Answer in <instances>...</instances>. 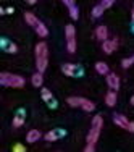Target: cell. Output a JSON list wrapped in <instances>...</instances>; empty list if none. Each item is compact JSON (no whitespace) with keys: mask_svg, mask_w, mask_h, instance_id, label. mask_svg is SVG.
<instances>
[{"mask_svg":"<svg viewBox=\"0 0 134 152\" xmlns=\"http://www.w3.org/2000/svg\"><path fill=\"white\" fill-rule=\"evenodd\" d=\"M47 63H49V47L42 41L36 45V66H37V71L44 73Z\"/></svg>","mask_w":134,"mask_h":152,"instance_id":"1","label":"cell"},{"mask_svg":"<svg viewBox=\"0 0 134 152\" xmlns=\"http://www.w3.org/2000/svg\"><path fill=\"white\" fill-rule=\"evenodd\" d=\"M24 78L20 75H13V73H0V84L5 88H23L24 86Z\"/></svg>","mask_w":134,"mask_h":152,"instance_id":"2","label":"cell"},{"mask_svg":"<svg viewBox=\"0 0 134 152\" xmlns=\"http://www.w3.org/2000/svg\"><path fill=\"white\" fill-rule=\"evenodd\" d=\"M102 126H103V118L100 117V115H95V117L92 118V128H90V131L87 134V142H90V144L97 142V139H99V136H100Z\"/></svg>","mask_w":134,"mask_h":152,"instance_id":"3","label":"cell"},{"mask_svg":"<svg viewBox=\"0 0 134 152\" xmlns=\"http://www.w3.org/2000/svg\"><path fill=\"white\" fill-rule=\"evenodd\" d=\"M65 34H66V49L70 53L76 52V31L73 24H68L65 28Z\"/></svg>","mask_w":134,"mask_h":152,"instance_id":"4","label":"cell"},{"mask_svg":"<svg viewBox=\"0 0 134 152\" xmlns=\"http://www.w3.org/2000/svg\"><path fill=\"white\" fill-rule=\"evenodd\" d=\"M113 121H115V125L119 126V128L126 129V131H129V133H134V121H129L125 115L115 113L113 115Z\"/></svg>","mask_w":134,"mask_h":152,"instance_id":"5","label":"cell"},{"mask_svg":"<svg viewBox=\"0 0 134 152\" xmlns=\"http://www.w3.org/2000/svg\"><path fill=\"white\" fill-rule=\"evenodd\" d=\"M61 71L66 76H71V78H78V76L82 75V68L74 63H63L61 65Z\"/></svg>","mask_w":134,"mask_h":152,"instance_id":"6","label":"cell"},{"mask_svg":"<svg viewBox=\"0 0 134 152\" xmlns=\"http://www.w3.org/2000/svg\"><path fill=\"white\" fill-rule=\"evenodd\" d=\"M117 49H118V39H105V41H102V50L107 55L113 53Z\"/></svg>","mask_w":134,"mask_h":152,"instance_id":"7","label":"cell"},{"mask_svg":"<svg viewBox=\"0 0 134 152\" xmlns=\"http://www.w3.org/2000/svg\"><path fill=\"white\" fill-rule=\"evenodd\" d=\"M107 86L110 89H113V91H118L119 89V76H117L115 73H108L107 76Z\"/></svg>","mask_w":134,"mask_h":152,"instance_id":"8","label":"cell"},{"mask_svg":"<svg viewBox=\"0 0 134 152\" xmlns=\"http://www.w3.org/2000/svg\"><path fill=\"white\" fill-rule=\"evenodd\" d=\"M24 118H26V115H24V108H20V110L16 112L15 118H13V128H20V126H23Z\"/></svg>","mask_w":134,"mask_h":152,"instance_id":"9","label":"cell"},{"mask_svg":"<svg viewBox=\"0 0 134 152\" xmlns=\"http://www.w3.org/2000/svg\"><path fill=\"white\" fill-rule=\"evenodd\" d=\"M31 83H32L34 88H42V84H44V76H42V71H36V73L31 76Z\"/></svg>","mask_w":134,"mask_h":152,"instance_id":"10","label":"cell"},{"mask_svg":"<svg viewBox=\"0 0 134 152\" xmlns=\"http://www.w3.org/2000/svg\"><path fill=\"white\" fill-rule=\"evenodd\" d=\"M95 37L99 39V41H105V39H108V29H107V26H103V24L97 26V29H95Z\"/></svg>","mask_w":134,"mask_h":152,"instance_id":"11","label":"cell"},{"mask_svg":"<svg viewBox=\"0 0 134 152\" xmlns=\"http://www.w3.org/2000/svg\"><path fill=\"white\" fill-rule=\"evenodd\" d=\"M41 131H39V129H31L29 133H28L26 134V141L28 142H37L39 139H41Z\"/></svg>","mask_w":134,"mask_h":152,"instance_id":"12","label":"cell"},{"mask_svg":"<svg viewBox=\"0 0 134 152\" xmlns=\"http://www.w3.org/2000/svg\"><path fill=\"white\" fill-rule=\"evenodd\" d=\"M105 104H107L108 107H113L115 104H117V91L111 89L110 92H107V96H105Z\"/></svg>","mask_w":134,"mask_h":152,"instance_id":"13","label":"cell"},{"mask_svg":"<svg viewBox=\"0 0 134 152\" xmlns=\"http://www.w3.org/2000/svg\"><path fill=\"white\" fill-rule=\"evenodd\" d=\"M95 71L99 75H103V76H107L108 73H110V70H108V65L105 63V61H97L95 63Z\"/></svg>","mask_w":134,"mask_h":152,"instance_id":"14","label":"cell"},{"mask_svg":"<svg viewBox=\"0 0 134 152\" xmlns=\"http://www.w3.org/2000/svg\"><path fill=\"white\" fill-rule=\"evenodd\" d=\"M34 29H36V32H37L39 37H47V36H49V29H47V26L44 23H41V21L37 23V26H36Z\"/></svg>","mask_w":134,"mask_h":152,"instance_id":"15","label":"cell"},{"mask_svg":"<svg viewBox=\"0 0 134 152\" xmlns=\"http://www.w3.org/2000/svg\"><path fill=\"white\" fill-rule=\"evenodd\" d=\"M24 20H26V23L29 24V26H32V28H36V26H37V23H39V20L36 18V15H32L31 12L24 13Z\"/></svg>","mask_w":134,"mask_h":152,"instance_id":"16","label":"cell"},{"mask_svg":"<svg viewBox=\"0 0 134 152\" xmlns=\"http://www.w3.org/2000/svg\"><path fill=\"white\" fill-rule=\"evenodd\" d=\"M81 108H82V110H86V112H92L94 108H95V104H94L92 100L84 99V97H82V99H81Z\"/></svg>","mask_w":134,"mask_h":152,"instance_id":"17","label":"cell"},{"mask_svg":"<svg viewBox=\"0 0 134 152\" xmlns=\"http://www.w3.org/2000/svg\"><path fill=\"white\" fill-rule=\"evenodd\" d=\"M81 99L82 97H74V96H71V97H68L66 99V104L70 107H81Z\"/></svg>","mask_w":134,"mask_h":152,"instance_id":"18","label":"cell"},{"mask_svg":"<svg viewBox=\"0 0 134 152\" xmlns=\"http://www.w3.org/2000/svg\"><path fill=\"white\" fill-rule=\"evenodd\" d=\"M44 137H45V141H49V142H53V141H57V139L60 137V134H58V131L52 129V131H49Z\"/></svg>","mask_w":134,"mask_h":152,"instance_id":"19","label":"cell"},{"mask_svg":"<svg viewBox=\"0 0 134 152\" xmlns=\"http://www.w3.org/2000/svg\"><path fill=\"white\" fill-rule=\"evenodd\" d=\"M103 12H105V8L102 7V3H100V5H97V7H94V8H92V16L94 18H100L103 15Z\"/></svg>","mask_w":134,"mask_h":152,"instance_id":"20","label":"cell"},{"mask_svg":"<svg viewBox=\"0 0 134 152\" xmlns=\"http://www.w3.org/2000/svg\"><path fill=\"white\" fill-rule=\"evenodd\" d=\"M41 96H42V100H44V102H50V100L53 99V97H52V92H50L49 89H45V88L41 89Z\"/></svg>","mask_w":134,"mask_h":152,"instance_id":"21","label":"cell"},{"mask_svg":"<svg viewBox=\"0 0 134 152\" xmlns=\"http://www.w3.org/2000/svg\"><path fill=\"white\" fill-rule=\"evenodd\" d=\"M68 10H70V16L73 18V20H78V18H79V10H78V7H76V5H71V7H68Z\"/></svg>","mask_w":134,"mask_h":152,"instance_id":"22","label":"cell"},{"mask_svg":"<svg viewBox=\"0 0 134 152\" xmlns=\"http://www.w3.org/2000/svg\"><path fill=\"white\" fill-rule=\"evenodd\" d=\"M3 50H5V52H8V53H15V52H18V47L13 44V42H8V44L5 45V49H3Z\"/></svg>","mask_w":134,"mask_h":152,"instance_id":"23","label":"cell"},{"mask_svg":"<svg viewBox=\"0 0 134 152\" xmlns=\"http://www.w3.org/2000/svg\"><path fill=\"white\" fill-rule=\"evenodd\" d=\"M133 63H134V57H129V58H123L121 66H123V68H129Z\"/></svg>","mask_w":134,"mask_h":152,"instance_id":"24","label":"cell"},{"mask_svg":"<svg viewBox=\"0 0 134 152\" xmlns=\"http://www.w3.org/2000/svg\"><path fill=\"white\" fill-rule=\"evenodd\" d=\"M113 3H115V0H102V7H103L105 10L110 8V7L113 5Z\"/></svg>","mask_w":134,"mask_h":152,"instance_id":"25","label":"cell"},{"mask_svg":"<svg viewBox=\"0 0 134 152\" xmlns=\"http://www.w3.org/2000/svg\"><path fill=\"white\" fill-rule=\"evenodd\" d=\"M86 152H94L95 151V144H90V142H87V146H86V149H84Z\"/></svg>","mask_w":134,"mask_h":152,"instance_id":"26","label":"cell"},{"mask_svg":"<svg viewBox=\"0 0 134 152\" xmlns=\"http://www.w3.org/2000/svg\"><path fill=\"white\" fill-rule=\"evenodd\" d=\"M13 151H16V152H24L26 149H24V146H21V144H16V146L13 147Z\"/></svg>","mask_w":134,"mask_h":152,"instance_id":"27","label":"cell"},{"mask_svg":"<svg viewBox=\"0 0 134 152\" xmlns=\"http://www.w3.org/2000/svg\"><path fill=\"white\" fill-rule=\"evenodd\" d=\"M61 2H63L66 7H71V5H74V0H61Z\"/></svg>","mask_w":134,"mask_h":152,"instance_id":"28","label":"cell"},{"mask_svg":"<svg viewBox=\"0 0 134 152\" xmlns=\"http://www.w3.org/2000/svg\"><path fill=\"white\" fill-rule=\"evenodd\" d=\"M49 107H50V108H55V107H57V100H53V99H52V100L49 102Z\"/></svg>","mask_w":134,"mask_h":152,"instance_id":"29","label":"cell"},{"mask_svg":"<svg viewBox=\"0 0 134 152\" xmlns=\"http://www.w3.org/2000/svg\"><path fill=\"white\" fill-rule=\"evenodd\" d=\"M5 12H7V13H8V15H12V13H13V12H15V10H13V8H12V7H8V8H7V10H5Z\"/></svg>","mask_w":134,"mask_h":152,"instance_id":"30","label":"cell"},{"mask_svg":"<svg viewBox=\"0 0 134 152\" xmlns=\"http://www.w3.org/2000/svg\"><path fill=\"white\" fill-rule=\"evenodd\" d=\"M57 131H58L60 136H65V134H66V131H65V129H57Z\"/></svg>","mask_w":134,"mask_h":152,"instance_id":"31","label":"cell"},{"mask_svg":"<svg viewBox=\"0 0 134 152\" xmlns=\"http://www.w3.org/2000/svg\"><path fill=\"white\" fill-rule=\"evenodd\" d=\"M26 2H28V3H29V5H34V3H36V2H37V0H26Z\"/></svg>","mask_w":134,"mask_h":152,"instance_id":"32","label":"cell"},{"mask_svg":"<svg viewBox=\"0 0 134 152\" xmlns=\"http://www.w3.org/2000/svg\"><path fill=\"white\" fill-rule=\"evenodd\" d=\"M131 18H133V21H134V5H133V10H131Z\"/></svg>","mask_w":134,"mask_h":152,"instance_id":"33","label":"cell"},{"mask_svg":"<svg viewBox=\"0 0 134 152\" xmlns=\"http://www.w3.org/2000/svg\"><path fill=\"white\" fill-rule=\"evenodd\" d=\"M131 105H134V96L131 97Z\"/></svg>","mask_w":134,"mask_h":152,"instance_id":"34","label":"cell"},{"mask_svg":"<svg viewBox=\"0 0 134 152\" xmlns=\"http://www.w3.org/2000/svg\"><path fill=\"white\" fill-rule=\"evenodd\" d=\"M133 32H134V26H133Z\"/></svg>","mask_w":134,"mask_h":152,"instance_id":"35","label":"cell"}]
</instances>
